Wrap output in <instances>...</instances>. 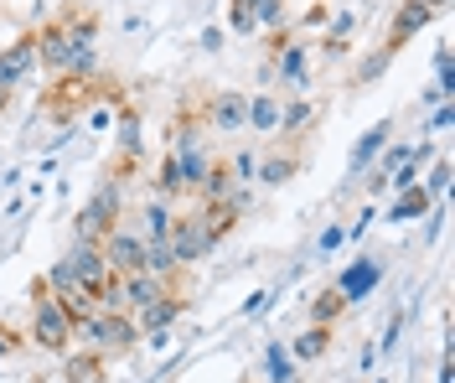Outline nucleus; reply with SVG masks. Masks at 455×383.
Returning <instances> with one entry per match:
<instances>
[{"mask_svg":"<svg viewBox=\"0 0 455 383\" xmlns=\"http://www.w3.org/2000/svg\"><path fill=\"white\" fill-rule=\"evenodd\" d=\"M27 347H42V353H73V322L62 316L57 295L47 291L42 275H31V322H27Z\"/></svg>","mask_w":455,"mask_h":383,"instance_id":"1","label":"nucleus"},{"mask_svg":"<svg viewBox=\"0 0 455 383\" xmlns=\"http://www.w3.org/2000/svg\"><path fill=\"white\" fill-rule=\"evenodd\" d=\"M73 342H84V347H93V353H104L114 363V357H124V353L140 347V331L130 322V311H93V316L73 331Z\"/></svg>","mask_w":455,"mask_h":383,"instance_id":"2","label":"nucleus"},{"mask_svg":"<svg viewBox=\"0 0 455 383\" xmlns=\"http://www.w3.org/2000/svg\"><path fill=\"white\" fill-rule=\"evenodd\" d=\"M124 187H114V181H99L93 192H88V203L78 207V238H88V243H99V238L109 234V228H119L124 223Z\"/></svg>","mask_w":455,"mask_h":383,"instance_id":"3","label":"nucleus"},{"mask_svg":"<svg viewBox=\"0 0 455 383\" xmlns=\"http://www.w3.org/2000/svg\"><path fill=\"white\" fill-rule=\"evenodd\" d=\"M202 124H207V135H243V124H249V93H238V89L202 93Z\"/></svg>","mask_w":455,"mask_h":383,"instance_id":"4","label":"nucleus"},{"mask_svg":"<svg viewBox=\"0 0 455 383\" xmlns=\"http://www.w3.org/2000/svg\"><path fill=\"white\" fill-rule=\"evenodd\" d=\"M166 249H171V259H176L181 269L202 265V259L212 254V238H207V228H202V212H197V207H192V212H176Z\"/></svg>","mask_w":455,"mask_h":383,"instance_id":"5","label":"nucleus"},{"mask_svg":"<svg viewBox=\"0 0 455 383\" xmlns=\"http://www.w3.org/2000/svg\"><path fill=\"white\" fill-rule=\"evenodd\" d=\"M119 291H124V311H140L150 300H166V295L187 291V269H176V275H150V269L119 275Z\"/></svg>","mask_w":455,"mask_h":383,"instance_id":"6","label":"nucleus"},{"mask_svg":"<svg viewBox=\"0 0 455 383\" xmlns=\"http://www.w3.org/2000/svg\"><path fill=\"white\" fill-rule=\"evenodd\" d=\"M99 254H104V265L114 269V275H140L145 269V238L130 228V223H119V228H109V234L99 238Z\"/></svg>","mask_w":455,"mask_h":383,"instance_id":"7","label":"nucleus"},{"mask_svg":"<svg viewBox=\"0 0 455 383\" xmlns=\"http://www.w3.org/2000/svg\"><path fill=\"white\" fill-rule=\"evenodd\" d=\"M31 73H36V31L27 27L16 42H5V47H0V89L16 93Z\"/></svg>","mask_w":455,"mask_h":383,"instance_id":"8","label":"nucleus"},{"mask_svg":"<svg viewBox=\"0 0 455 383\" xmlns=\"http://www.w3.org/2000/svg\"><path fill=\"white\" fill-rule=\"evenodd\" d=\"M429 21H440V11H435V5H425V0H403V5L394 11V21H388V36H383V47H388V52L398 58V52H403V47H409V42H414V36H419Z\"/></svg>","mask_w":455,"mask_h":383,"instance_id":"9","label":"nucleus"},{"mask_svg":"<svg viewBox=\"0 0 455 383\" xmlns=\"http://www.w3.org/2000/svg\"><path fill=\"white\" fill-rule=\"evenodd\" d=\"M62 265L73 269V280H78L93 300H99V291H104V280L114 275V269L104 265V254H99V243H88V238H73V249L62 254Z\"/></svg>","mask_w":455,"mask_h":383,"instance_id":"10","label":"nucleus"},{"mask_svg":"<svg viewBox=\"0 0 455 383\" xmlns=\"http://www.w3.org/2000/svg\"><path fill=\"white\" fill-rule=\"evenodd\" d=\"M187 311H192V295L176 291V295H166V300H150V306H140V311H130V322H135L140 337H150V331H171Z\"/></svg>","mask_w":455,"mask_h":383,"instance_id":"11","label":"nucleus"},{"mask_svg":"<svg viewBox=\"0 0 455 383\" xmlns=\"http://www.w3.org/2000/svg\"><path fill=\"white\" fill-rule=\"evenodd\" d=\"M36 31V68H47V78H62L68 73V58H73V42H68V31H62V21H42Z\"/></svg>","mask_w":455,"mask_h":383,"instance_id":"12","label":"nucleus"},{"mask_svg":"<svg viewBox=\"0 0 455 383\" xmlns=\"http://www.w3.org/2000/svg\"><path fill=\"white\" fill-rule=\"evenodd\" d=\"M300 172V150L290 146V140H280V146H269V150H259V172H254V181L259 187H284V181Z\"/></svg>","mask_w":455,"mask_h":383,"instance_id":"13","label":"nucleus"},{"mask_svg":"<svg viewBox=\"0 0 455 383\" xmlns=\"http://www.w3.org/2000/svg\"><path fill=\"white\" fill-rule=\"evenodd\" d=\"M388 135H394V115H383L378 124H368L363 135H357V146H352V156H347V177H363L372 161L383 156V146H388Z\"/></svg>","mask_w":455,"mask_h":383,"instance_id":"14","label":"nucleus"},{"mask_svg":"<svg viewBox=\"0 0 455 383\" xmlns=\"http://www.w3.org/2000/svg\"><path fill=\"white\" fill-rule=\"evenodd\" d=\"M315 119H321V104H315L311 93H284V104H280V130H275V135H284V140H295V135H311Z\"/></svg>","mask_w":455,"mask_h":383,"instance_id":"15","label":"nucleus"},{"mask_svg":"<svg viewBox=\"0 0 455 383\" xmlns=\"http://www.w3.org/2000/svg\"><path fill=\"white\" fill-rule=\"evenodd\" d=\"M109 379V357L78 347V353H62V383H104Z\"/></svg>","mask_w":455,"mask_h":383,"instance_id":"16","label":"nucleus"},{"mask_svg":"<svg viewBox=\"0 0 455 383\" xmlns=\"http://www.w3.org/2000/svg\"><path fill=\"white\" fill-rule=\"evenodd\" d=\"M150 197H166V203L192 197V192H187V177H181V161H176L171 150L156 161V166H150Z\"/></svg>","mask_w":455,"mask_h":383,"instance_id":"17","label":"nucleus"},{"mask_svg":"<svg viewBox=\"0 0 455 383\" xmlns=\"http://www.w3.org/2000/svg\"><path fill=\"white\" fill-rule=\"evenodd\" d=\"M331 342H337V326H306L295 342H284V353H290V363H321L331 353Z\"/></svg>","mask_w":455,"mask_h":383,"instance_id":"18","label":"nucleus"},{"mask_svg":"<svg viewBox=\"0 0 455 383\" xmlns=\"http://www.w3.org/2000/svg\"><path fill=\"white\" fill-rule=\"evenodd\" d=\"M171 223H176V203H166V197H150V203L140 207V238L145 243L171 238Z\"/></svg>","mask_w":455,"mask_h":383,"instance_id":"19","label":"nucleus"},{"mask_svg":"<svg viewBox=\"0 0 455 383\" xmlns=\"http://www.w3.org/2000/svg\"><path fill=\"white\" fill-rule=\"evenodd\" d=\"M280 104H284V93H249V124H243V130L275 135V130H280Z\"/></svg>","mask_w":455,"mask_h":383,"instance_id":"20","label":"nucleus"},{"mask_svg":"<svg viewBox=\"0 0 455 383\" xmlns=\"http://www.w3.org/2000/svg\"><path fill=\"white\" fill-rule=\"evenodd\" d=\"M140 109L135 104H119L114 115V150H130V156H145V135H140Z\"/></svg>","mask_w":455,"mask_h":383,"instance_id":"21","label":"nucleus"},{"mask_svg":"<svg viewBox=\"0 0 455 383\" xmlns=\"http://www.w3.org/2000/svg\"><path fill=\"white\" fill-rule=\"evenodd\" d=\"M378 275H383L378 254H363V265L347 269V275H341V280H331V285H337V291L347 295V306H352V300H363V291H368V285H378Z\"/></svg>","mask_w":455,"mask_h":383,"instance_id":"22","label":"nucleus"},{"mask_svg":"<svg viewBox=\"0 0 455 383\" xmlns=\"http://www.w3.org/2000/svg\"><path fill=\"white\" fill-rule=\"evenodd\" d=\"M197 212H202V228H207V238H212V249H218V243L238 228V223H243V218H238L228 203H207V207L197 203Z\"/></svg>","mask_w":455,"mask_h":383,"instance_id":"23","label":"nucleus"},{"mask_svg":"<svg viewBox=\"0 0 455 383\" xmlns=\"http://www.w3.org/2000/svg\"><path fill=\"white\" fill-rule=\"evenodd\" d=\"M228 192H233V172L223 166V156H212V166H207V177H202V187L192 192V197L207 207V203H223Z\"/></svg>","mask_w":455,"mask_h":383,"instance_id":"24","label":"nucleus"},{"mask_svg":"<svg viewBox=\"0 0 455 383\" xmlns=\"http://www.w3.org/2000/svg\"><path fill=\"white\" fill-rule=\"evenodd\" d=\"M341 316H347V295H341L337 285H326V291L311 300V326H337Z\"/></svg>","mask_w":455,"mask_h":383,"instance_id":"25","label":"nucleus"},{"mask_svg":"<svg viewBox=\"0 0 455 383\" xmlns=\"http://www.w3.org/2000/svg\"><path fill=\"white\" fill-rule=\"evenodd\" d=\"M259 5L264 0H228V31L233 36H259Z\"/></svg>","mask_w":455,"mask_h":383,"instance_id":"26","label":"nucleus"},{"mask_svg":"<svg viewBox=\"0 0 455 383\" xmlns=\"http://www.w3.org/2000/svg\"><path fill=\"white\" fill-rule=\"evenodd\" d=\"M140 172H145V156H130V150H114L109 161H104V181H114V187L135 181Z\"/></svg>","mask_w":455,"mask_h":383,"instance_id":"27","label":"nucleus"},{"mask_svg":"<svg viewBox=\"0 0 455 383\" xmlns=\"http://www.w3.org/2000/svg\"><path fill=\"white\" fill-rule=\"evenodd\" d=\"M429 192L425 187H409V192H398V203H394V212H388V223H409V218H425L429 212Z\"/></svg>","mask_w":455,"mask_h":383,"instance_id":"28","label":"nucleus"},{"mask_svg":"<svg viewBox=\"0 0 455 383\" xmlns=\"http://www.w3.org/2000/svg\"><path fill=\"white\" fill-rule=\"evenodd\" d=\"M388 62H394V52H388V47L368 52V58L357 62V73H352V89H368V84H378V78L388 73Z\"/></svg>","mask_w":455,"mask_h":383,"instance_id":"29","label":"nucleus"},{"mask_svg":"<svg viewBox=\"0 0 455 383\" xmlns=\"http://www.w3.org/2000/svg\"><path fill=\"white\" fill-rule=\"evenodd\" d=\"M223 166L233 172V181H243V187H254V172H259V150H254V146H238L233 156H223Z\"/></svg>","mask_w":455,"mask_h":383,"instance_id":"30","label":"nucleus"},{"mask_svg":"<svg viewBox=\"0 0 455 383\" xmlns=\"http://www.w3.org/2000/svg\"><path fill=\"white\" fill-rule=\"evenodd\" d=\"M264 368H269V379L275 383H300V363H290V353H284V342H269V357H264Z\"/></svg>","mask_w":455,"mask_h":383,"instance_id":"31","label":"nucleus"},{"mask_svg":"<svg viewBox=\"0 0 455 383\" xmlns=\"http://www.w3.org/2000/svg\"><path fill=\"white\" fill-rule=\"evenodd\" d=\"M284 27H295V21H290V0H264V5H259V36L284 31Z\"/></svg>","mask_w":455,"mask_h":383,"instance_id":"32","label":"nucleus"},{"mask_svg":"<svg viewBox=\"0 0 455 383\" xmlns=\"http://www.w3.org/2000/svg\"><path fill=\"white\" fill-rule=\"evenodd\" d=\"M451 177H455L451 156H440V161H435V166H429V177L419 181V187H425V192H429V203H435V197H445V192H451Z\"/></svg>","mask_w":455,"mask_h":383,"instance_id":"33","label":"nucleus"},{"mask_svg":"<svg viewBox=\"0 0 455 383\" xmlns=\"http://www.w3.org/2000/svg\"><path fill=\"white\" fill-rule=\"evenodd\" d=\"M341 243H347V223H326V228H321V238H315V259H331Z\"/></svg>","mask_w":455,"mask_h":383,"instance_id":"34","label":"nucleus"},{"mask_svg":"<svg viewBox=\"0 0 455 383\" xmlns=\"http://www.w3.org/2000/svg\"><path fill=\"white\" fill-rule=\"evenodd\" d=\"M21 353H27V331L0 322V363H11V357H21Z\"/></svg>","mask_w":455,"mask_h":383,"instance_id":"35","label":"nucleus"},{"mask_svg":"<svg viewBox=\"0 0 455 383\" xmlns=\"http://www.w3.org/2000/svg\"><path fill=\"white\" fill-rule=\"evenodd\" d=\"M315 52H321L326 62H331V68H341V62L352 58V42H341V36H326V31H321V42H315Z\"/></svg>","mask_w":455,"mask_h":383,"instance_id":"36","label":"nucleus"},{"mask_svg":"<svg viewBox=\"0 0 455 383\" xmlns=\"http://www.w3.org/2000/svg\"><path fill=\"white\" fill-rule=\"evenodd\" d=\"M357 27H363V11H341L337 21H326V36H341V42H352V36H357Z\"/></svg>","mask_w":455,"mask_h":383,"instance_id":"37","label":"nucleus"},{"mask_svg":"<svg viewBox=\"0 0 455 383\" xmlns=\"http://www.w3.org/2000/svg\"><path fill=\"white\" fill-rule=\"evenodd\" d=\"M398 331H403V311H394V316H388V326H383V342H372V347H378V357H388L398 347Z\"/></svg>","mask_w":455,"mask_h":383,"instance_id":"38","label":"nucleus"},{"mask_svg":"<svg viewBox=\"0 0 455 383\" xmlns=\"http://www.w3.org/2000/svg\"><path fill=\"white\" fill-rule=\"evenodd\" d=\"M451 119H455L451 104H435V115H429V135H445V130H451Z\"/></svg>","mask_w":455,"mask_h":383,"instance_id":"39","label":"nucleus"},{"mask_svg":"<svg viewBox=\"0 0 455 383\" xmlns=\"http://www.w3.org/2000/svg\"><path fill=\"white\" fill-rule=\"evenodd\" d=\"M223 36H228L223 27H202V36H197V47H202V52H223Z\"/></svg>","mask_w":455,"mask_h":383,"instance_id":"40","label":"nucleus"},{"mask_svg":"<svg viewBox=\"0 0 455 383\" xmlns=\"http://www.w3.org/2000/svg\"><path fill=\"white\" fill-rule=\"evenodd\" d=\"M326 21H331V5H326V0H315V5H311V11H306V27H326Z\"/></svg>","mask_w":455,"mask_h":383,"instance_id":"41","label":"nucleus"},{"mask_svg":"<svg viewBox=\"0 0 455 383\" xmlns=\"http://www.w3.org/2000/svg\"><path fill=\"white\" fill-rule=\"evenodd\" d=\"M425 218H429V228H425V243H435V238H440V228H445V207H429Z\"/></svg>","mask_w":455,"mask_h":383,"instance_id":"42","label":"nucleus"},{"mask_svg":"<svg viewBox=\"0 0 455 383\" xmlns=\"http://www.w3.org/2000/svg\"><path fill=\"white\" fill-rule=\"evenodd\" d=\"M11 99H16V93H11V89H0V115H5V109H11Z\"/></svg>","mask_w":455,"mask_h":383,"instance_id":"43","label":"nucleus"},{"mask_svg":"<svg viewBox=\"0 0 455 383\" xmlns=\"http://www.w3.org/2000/svg\"><path fill=\"white\" fill-rule=\"evenodd\" d=\"M425 5H435V11H440V5H445V0H425Z\"/></svg>","mask_w":455,"mask_h":383,"instance_id":"44","label":"nucleus"},{"mask_svg":"<svg viewBox=\"0 0 455 383\" xmlns=\"http://www.w3.org/2000/svg\"><path fill=\"white\" fill-rule=\"evenodd\" d=\"M378 383H388V379H378Z\"/></svg>","mask_w":455,"mask_h":383,"instance_id":"45","label":"nucleus"}]
</instances>
